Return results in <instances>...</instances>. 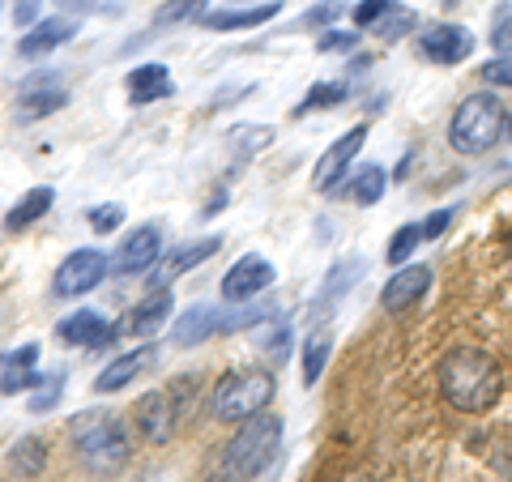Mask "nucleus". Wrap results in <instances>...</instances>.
Returning <instances> with one entry per match:
<instances>
[{"mask_svg": "<svg viewBox=\"0 0 512 482\" xmlns=\"http://www.w3.org/2000/svg\"><path fill=\"white\" fill-rule=\"evenodd\" d=\"M440 389L448 397V406L478 414L495 406V397H500V367L483 350H470V346L453 350L440 363Z\"/></svg>", "mask_w": 512, "mask_h": 482, "instance_id": "obj_1", "label": "nucleus"}, {"mask_svg": "<svg viewBox=\"0 0 512 482\" xmlns=\"http://www.w3.org/2000/svg\"><path fill=\"white\" fill-rule=\"evenodd\" d=\"M69 436L77 444V453H82L86 470H94L99 478H111V474L124 470V461H128V436H124V423L116 419V414H107V410L77 414V419L69 423Z\"/></svg>", "mask_w": 512, "mask_h": 482, "instance_id": "obj_2", "label": "nucleus"}, {"mask_svg": "<svg viewBox=\"0 0 512 482\" xmlns=\"http://www.w3.org/2000/svg\"><path fill=\"white\" fill-rule=\"evenodd\" d=\"M278 448H282V419L261 410L252 419H244V427L231 436L227 453H222V470L231 478H256L274 465Z\"/></svg>", "mask_w": 512, "mask_h": 482, "instance_id": "obj_3", "label": "nucleus"}, {"mask_svg": "<svg viewBox=\"0 0 512 482\" xmlns=\"http://www.w3.org/2000/svg\"><path fill=\"white\" fill-rule=\"evenodd\" d=\"M504 103L495 94H470L466 103L453 111V124H448V141H453L457 154H483L491 150L504 133Z\"/></svg>", "mask_w": 512, "mask_h": 482, "instance_id": "obj_4", "label": "nucleus"}, {"mask_svg": "<svg viewBox=\"0 0 512 482\" xmlns=\"http://www.w3.org/2000/svg\"><path fill=\"white\" fill-rule=\"evenodd\" d=\"M269 397H274V376L252 367V372H231L218 380L210 410L218 423H244L269 406Z\"/></svg>", "mask_w": 512, "mask_h": 482, "instance_id": "obj_5", "label": "nucleus"}, {"mask_svg": "<svg viewBox=\"0 0 512 482\" xmlns=\"http://www.w3.org/2000/svg\"><path fill=\"white\" fill-rule=\"evenodd\" d=\"M107 278V256L99 252V248H77V252H69L64 261L56 265V273H52V291L60 295V299H82L86 291H94Z\"/></svg>", "mask_w": 512, "mask_h": 482, "instance_id": "obj_6", "label": "nucleus"}, {"mask_svg": "<svg viewBox=\"0 0 512 482\" xmlns=\"http://www.w3.org/2000/svg\"><path fill=\"white\" fill-rule=\"evenodd\" d=\"M269 286H274V265H269L265 256H256V252L239 256V261L222 273V299L227 303H248L261 291H269Z\"/></svg>", "mask_w": 512, "mask_h": 482, "instance_id": "obj_7", "label": "nucleus"}, {"mask_svg": "<svg viewBox=\"0 0 512 482\" xmlns=\"http://www.w3.org/2000/svg\"><path fill=\"white\" fill-rule=\"evenodd\" d=\"M69 103V90H64L52 73H35L26 77L22 90H18V116L22 120H39V116H52Z\"/></svg>", "mask_w": 512, "mask_h": 482, "instance_id": "obj_8", "label": "nucleus"}, {"mask_svg": "<svg viewBox=\"0 0 512 482\" xmlns=\"http://www.w3.org/2000/svg\"><path fill=\"white\" fill-rule=\"evenodd\" d=\"M363 141H367V128L359 124V128H350L346 137H338L333 146L320 154V163H316V175H312V188H333L342 180V171L355 163V154L363 150Z\"/></svg>", "mask_w": 512, "mask_h": 482, "instance_id": "obj_9", "label": "nucleus"}, {"mask_svg": "<svg viewBox=\"0 0 512 482\" xmlns=\"http://www.w3.org/2000/svg\"><path fill=\"white\" fill-rule=\"evenodd\" d=\"M419 47H423V56L436 64H461L474 52V35L466 26H427Z\"/></svg>", "mask_w": 512, "mask_h": 482, "instance_id": "obj_10", "label": "nucleus"}, {"mask_svg": "<svg viewBox=\"0 0 512 482\" xmlns=\"http://www.w3.org/2000/svg\"><path fill=\"white\" fill-rule=\"evenodd\" d=\"M158 248H163V231H158L154 222H146V227H137L128 239H120L111 265H116V273H141L158 261Z\"/></svg>", "mask_w": 512, "mask_h": 482, "instance_id": "obj_11", "label": "nucleus"}, {"mask_svg": "<svg viewBox=\"0 0 512 482\" xmlns=\"http://www.w3.org/2000/svg\"><path fill=\"white\" fill-rule=\"evenodd\" d=\"M56 333H60V342H69V346H86V350H99V346H107L111 337H116V325H111V320H103L99 312L82 308V312L64 316Z\"/></svg>", "mask_w": 512, "mask_h": 482, "instance_id": "obj_12", "label": "nucleus"}, {"mask_svg": "<svg viewBox=\"0 0 512 482\" xmlns=\"http://www.w3.org/2000/svg\"><path fill=\"white\" fill-rule=\"evenodd\" d=\"M154 363H158L154 346H137V350H128V355L111 359V363L103 367V376L94 380V389H99V393H120L124 384H133L137 376H146Z\"/></svg>", "mask_w": 512, "mask_h": 482, "instance_id": "obj_13", "label": "nucleus"}, {"mask_svg": "<svg viewBox=\"0 0 512 482\" xmlns=\"http://www.w3.org/2000/svg\"><path fill=\"white\" fill-rule=\"evenodd\" d=\"M175 419H180V410L171 406V393H146L137 401V427L150 444H163L171 436Z\"/></svg>", "mask_w": 512, "mask_h": 482, "instance_id": "obj_14", "label": "nucleus"}, {"mask_svg": "<svg viewBox=\"0 0 512 482\" xmlns=\"http://www.w3.org/2000/svg\"><path fill=\"white\" fill-rule=\"evenodd\" d=\"M73 35H77V22H73V18H47V22L30 26V35L18 39V52H22L26 60H39V56H47V52H56V47H64Z\"/></svg>", "mask_w": 512, "mask_h": 482, "instance_id": "obj_15", "label": "nucleus"}, {"mask_svg": "<svg viewBox=\"0 0 512 482\" xmlns=\"http://www.w3.org/2000/svg\"><path fill=\"white\" fill-rule=\"evenodd\" d=\"M427 286H431V269H427V265H410V269L393 273V278L384 282L380 303H384L389 312H402V308H410L414 299L427 295Z\"/></svg>", "mask_w": 512, "mask_h": 482, "instance_id": "obj_16", "label": "nucleus"}, {"mask_svg": "<svg viewBox=\"0 0 512 482\" xmlns=\"http://www.w3.org/2000/svg\"><path fill=\"white\" fill-rule=\"evenodd\" d=\"M128 103L133 107H146V103H158V99H167V94L175 90L171 86V73H167V64H137L133 73H128Z\"/></svg>", "mask_w": 512, "mask_h": 482, "instance_id": "obj_17", "label": "nucleus"}, {"mask_svg": "<svg viewBox=\"0 0 512 482\" xmlns=\"http://www.w3.org/2000/svg\"><path fill=\"white\" fill-rule=\"evenodd\" d=\"M222 248V239L218 235H205V239H197V244H184V248H175L163 265H158V273H154V282L158 286H167L171 278H180V273H188V269H197L201 261H210V256Z\"/></svg>", "mask_w": 512, "mask_h": 482, "instance_id": "obj_18", "label": "nucleus"}, {"mask_svg": "<svg viewBox=\"0 0 512 482\" xmlns=\"http://www.w3.org/2000/svg\"><path fill=\"white\" fill-rule=\"evenodd\" d=\"M218 320H222V308H205V303H197V308H188L171 325V342L175 346H201L205 337L218 333Z\"/></svg>", "mask_w": 512, "mask_h": 482, "instance_id": "obj_19", "label": "nucleus"}, {"mask_svg": "<svg viewBox=\"0 0 512 482\" xmlns=\"http://www.w3.org/2000/svg\"><path fill=\"white\" fill-rule=\"evenodd\" d=\"M56 205V192L52 188H30V192H22L18 197V205L5 214V231H26L30 222H39L47 210Z\"/></svg>", "mask_w": 512, "mask_h": 482, "instance_id": "obj_20", "label": "nucleus"}, {"mask_svg": "<svg viewBox=\"0 0 512 482\" xmlns=\"http://www.w3.org/2000/svg\"><path fill=\"white\" fill-rule=\"evenodd\" d=\"M167 316H171V291L167 286H158L150 299H141V308L133 312V320H128V329H133L137 337H154V329L163 325Z\"/></svg>", "mask_w": 512, "mask_h": 482, "instance_id": "obj_21", "label": "nucleus"}, {"mask_svg": "<svg viewBox=\"0 0 512 482\" xmlns=\"http://www.w3.org/2000/svg\"><path fill=\"white\" fill-rule=\"evenodd\" d=\"M274 146V128L269 124H235L231 133H227V150L235 158H252V154H261Z\"/></svg>", "mask_w": 512, "mask_h": 482, "instance_id": "obj_22", "label": "nucleus"}, {"mask_svg": "<svg viewBox=\"0 0 512 482\" xmlns=\"http://www.w3.org/2000/svg\"><path fill=\"white\" fill-rule=\"evenodd\" d=\"M269 18H278V5H261V9H222V13H205L210 30H244V26H261Z\"/></svg>", "mask_w": 512, "mask_h": 482, "instance_id": "obj_23", "label": "nucleus"}, {"mask_svg": "<svg viewBox=\"0 0 512 482\" xmlns=\"http://www.w3.org/2000/svg\"><path fill=\"white\" fill-rule=\"evenodd\" d=\"M329 350H333V337L316 329V333L308 337V346H303V380H308V384H316V380H320V372H325Z\"/></svg>", "mask_w": 512, "mask_h": 482, "instance_id": "obj_24", "label": "nucleus"}, {"mask_svg": "<svg viewBox=\"0 0 512 482\" xmlns=\"http://www.w3.org/2000/svg\"><path fill=\"white\" fill-rule=\"evenodd\" d=\"M43 457H47L43 440L26 436V440H18V448H13V453H9V465H13V470H18L22 478H35V474L43 470Z\"/></svg>", "mask_w": 512, "mask_h": 482, "instance_id": "obj_25", "label": "nucleus"}, {"mask_svg": "<svg viewBox=\"0 0 512 482\" xmlns=\"http://www.w3.org/2000/svg\"><path fill=\"white\" fill-rule=\"evenodd\" d=\"M197 18H205V0H167L154 9V26H180Z\"/></svg>", "mask_w": 512, "mask_h": 482, "instance_id": "obj_26", "label": "nucleus"}, {"mask_svg": "<svg viewBox=\"0 0 512 482\" xmlns=\"http://www.w3.org/2000/svg\"><path fill=\"white\" fill-rule=\"evenodd\" d=\"M350 197H355L359 205H376L384 197V167H376V163L359 167L355 184H350Z\"/></svg>", "mask_w": 512, "mask_h": 482, "instance_id": "obj_27", "label": "nucleus"}, {"mask_svg": "<svg viewBox=\"0 0 512 482\" xmlns=\"http://www.w3.org/2000/svg\"><path fill=\"white\" fill-rule=\"evenodd\" d=\"M274 316V308H239V312H227L222 308V320H218V333H239V329H252V325H265Z\"/></svg>", "mask_w": 512, "mask_h": 482, "instance_id": "obj_28", "label": "nucleus"}, {"mask_svg": "<svg viewBox=\"0 0 512 482\" xmlns=\"http://www.w3.org/2000/svg\"><path fill=\"white\" fill-rule=\"evenodd\" d=\"M346 82H320V86H312L308 90V99L299 103V111H320V107H338L342 99H346Z\"/></svg>", "mask_w": 512, "mask_h": 482, "instance_id": "obj_29", "label": "nucleus"}, {"mask_svg": "<svg viewBox=\"0 0 512 482\" xmlns=\"http://www.w3.org/2000/svg\"><path fill=\"white\" fill-rule=\"evenodd\" d=\"M419 244H423V227H402L389 239V265H402Z\"/></svg>", "mask_w": 512, "mask_h": 482, "instance_id": "obj_30", "label": "nucleus"}, {"mask_svg": "<svg viewBox=\"0 0 512 482\" xmlns=\"http://www.w3.org/2000/svg\"><path fill=\"white\" fill-rule=\"evenodd\" d=\"M393 9H397V0H359L355 26H380L384 13H393Z\"/></svg>", "mask_w": 512, "mask_h": 482, "instance_id": "obj_31", "label": "nucleus"}, {"mask_svg": "<svg viewBox=\"0 0 512 482\" xmlns=\"http://www.w3.org/2000/svg\"><path fill=\"white\" fill-rule=\"evenodd\" d=\"M120 222H124V205H99V210H90V227L99 235L120 231Z\"/></svg>", "mask_w": 512, "mask_h": 482, "instance_id": "obj_32", "label": "nucleus"}, {"mask_svg": "<svg viewBox=\"0 0 512 482\" xmlns=\"http://www.w3.org/2000/svg\"><path fill=\"white\" fill-rule=\"evenodd\" d=\"M35 384H47L39 372H30V367H13V372L0 380V393H22V389H35Z\"/></svg>", "mask_w": 512, "mask_h": 482, "instance_id": "obj_33", "label": "nucleus"}, {"mask_svg": "<svg viewBox=\"0 0 512 482\" xmlns=\"http://www.w3.org/2000/svg\"><path fill=\"white\" fill-rule=\"evenodd\" d=\"M350 47H359V35H346V30H325L316 39V52H350Z\"/></svg>", "mask_w": 512, "mask_h": 482, "instance_id": "obj_34", "label": "nucleus"}, {"mask_svg": "<svg viewBox=\"0 0 512 482\" xmlns=\"http://www.w3.org/2000/svg\"><path fill=\"white\" fill-rule=\"evenodd\" d=\"M483 82L487 86H512V52L508 56H495L487 69H483Z\"/></svg>", "mask_w": 512, "mask_h": 482, "instance_id": "obj_35", "label": "nucleus"}, {"mask_svg": "<svg viewBox=\"0 0 512 482\" xmlns=\"http://www.w3.org/2000/svg\"><path fill=\"white\" fill-rule=\"evenodd\" d=\"M410 26H414V13H410V9H402V13H397V18L380 22V35L393 43V39H402V30H410Z\"/></svg>", "mask_w": 512, "mask_h": 482, "instance_id": "obj_36", "label": "nucleus"}, {"mask_svg": "<svg viewBox=\"0 0 512 482\" xmlns=\"http://www.w3.org/2000/svg\"><path fill=\"white\" fill-rule=\"evenodd\" d=\"M56 397H60V376H56L52 384H43V389L30 397V414H43L47 406H56Z\"/></svg>", "mask_w": 512, "mask_h": 482, "instance_id": "obj_37", "label": "nucleus"}, {"mask_svg": "<svg viewBox=\"0 0 512 482\" xmlns=\"http://www.w3.org/2000/svg\"><path fill=\"white\" fill-rule=\"evenodd\" d=\"M35 359H39V346H35V342H26L22 350H9V355L0 359V367H30Z\"/></svg>", "mask_w": 512, "mask_h": 482, "instance_id": "obj_38", "label": "nucleus"}, {"mask_svg": "<svg viewBox=\"0 0 512 482\" xmlns=\"http://www.w3.org/2000/svg\"><path fill=\"white\" fill-rule=\"evenodd\" d=\"M35 18H39V0H13V22L35 26Z\"/></svg>", "mask_w": 512, "mask_h": 482, "instance_id": "obj_39", "label": "nucleus"}, {"mask_svg": "<svg viewBox=\"0 0 512 482\" xmlns=\"http://www.w3.org/2000/svg\"><path fill=\"white\" fill-rule=\"evenodd\" d=\"M448 218H453V210H440V214H431L427 222H419V227H423V239H436V235L448 227Z\"/></svg>", "mask_w": 512, "mask_h": 482, "instance_id": "obj_40", "label": "nucleus"}, {"mask_svg": "<svg viewBox=\"0 0 512 482\" xmlns=\"http://www.w3.org/2000/svg\"><path fill=\"white\" fill-rule=\"evenodd\" d=\"M491 43H495V47H500V52H504V56L512 52V18H504L500 26H495V30H491Z\"/></svg>", "mask_w": 512, "mask_h": 482, "instance_id": "obj_41", "label": "nucleus"}, {"mask_svg": "<svg viewBox=\"0 0 512 482\" xmlns=\"http://www.w3.org/2000/svg\"><path fill=\"white\" fill-rule=\"evenodd\" d=\"M286 337H291V329H286V325H278L274 333L265 337V350H269V355H274V359H282V355H286V346H282Z\"/></svg>", "mask_w": 512, "mask_h": 482, "instance_id": "obj_42", "label": "nucleus"}, {"mask_svg": "<svg viewBox=\"0 0 512 482\" xmlns=\"http://www.w3.org/2000/svg\"><path fill=\"white\" fill-rule=\"evenodd\" d=\"M338 13H342L338 5H325V9H312L303 22H308V26H316V22H333V18H338Z\"/></svg>", "mask_w": 512, "mask_h": 482, "instance_id": "obj_43", "label": "nucleus"}, {"mask_svg": "<svg viewBox=\"0 0 512 482\" xmlns=\"http://www.w3.org/2000/svg\"><path fill=\"white\" fill-rule=\"evenodd\" d=\"M508 128H512V116H508Z\"/></svg>", "mask_w": 512, "mask_h": 482, "instance_id": "obj_44", "label": "nucleus"}]
</instances>
